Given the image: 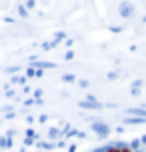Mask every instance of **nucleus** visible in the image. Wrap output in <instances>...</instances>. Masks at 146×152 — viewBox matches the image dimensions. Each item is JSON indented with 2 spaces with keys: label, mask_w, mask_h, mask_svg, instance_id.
Wrapping results in <instances>:
<instances>
[{
  "label": "nucleus",
  "mask_w": 146,
  "mask_h": 152,
  "mask_svg": "<svg viewBox=\"0 0 146 152\" xmlns=\"http://www.w3.org/2000/svg\"><path fill=\"white\" fill-rule=\"evenodd\" d=\"M104 152H122V144H112V146H108Z\"/></svg>",
  "instance_id": "nucleus-2"
},
{
  "label": "nucleus",
  "mask_w": 146,
  "mask_h": 152,
  "mask_svg": "<svg viewBox=\"0 0 146 152\" xmlns=\"http://www.w3.org/2000/svg\"><path fill=\"white\" fill-rule=\"evenodd\" d=\"M94 130L98 132L100 136H106V134H108V126H104V124H96V126H94Z\"/></svg>",
  "instance_id": "nucleus-1"
},
{
  "label": "nucleus",
  "mask_w": 146,
  "mask_h": 152,
  "mask_svg": "<svg viewBox=\"0 0 146 152\" xmlns=\"http://www.w3.org/2000/svg\"><path fill=\"white\" fill-rule=\"evenodd\" d=\"M80 106H84V108H96V106H98V102H80Z\"/></svg>",
  "instance_id": "nucleus-3"
}]
</instances>
